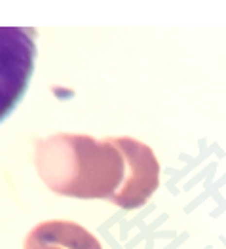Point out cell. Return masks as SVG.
<instances>
[{
	"label": "cell",
	"mask_w": 226,
	"mask_h": 249,
	"mask_svg": "<svg viewBox=\"0 0 226 249\" xmlns=\"http://www.w3.org/2000/svg\"><path fill=\"white\" fill-rule=\"evenodd\" d=\"M36 171L52 192L139 209L160 187L154 150L131 137L57 133L36 143Z\"/></svg>",
	"instance_id": "obj_1"
},
{
	"label": "cell",
	"mask_w": 226,
	"mask_h": 249,
	"mask_svg": "<svg viewBox=\"0 0 226 249\" xmlns=\"http://www.w3.org/2000/svg\"><path fill=\"white\" fill-rule=\"evenodd\" d=\"M35 59L33 29L0 27V122L23 99L35 71Z\"/></svg>",
	"instance_id": "obj_2"
},
{
	"label": "cell",
	"mask_w": 226,
	"mask_h": 249,
	"mask_svg": "<svg viewBox=\"0 0 226 249\" xmlns=\"http://www.w3.org/2000/svg\"><path fill=\"white\" fill-rule=\"evenodd\" d=\"M23 249H103L99 240L72 221H44L29 232Z\"/></svg>",
	"instance_id": "obj_3"
}]
</instances>
